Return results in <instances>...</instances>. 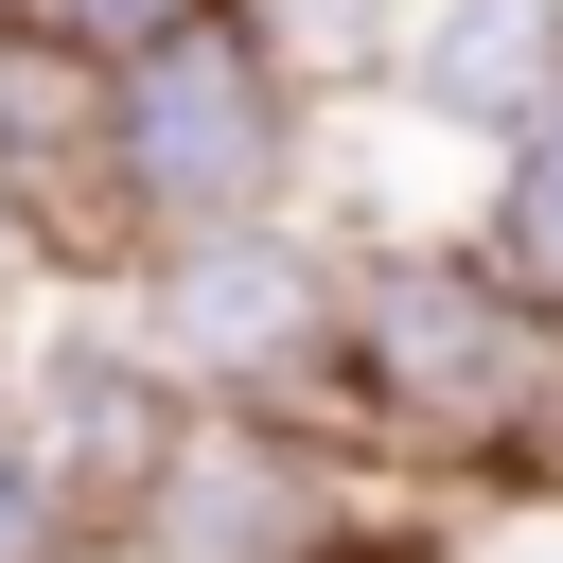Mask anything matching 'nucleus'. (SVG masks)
I'll use <instances>...</instances> for the list:
<instances>
[{"label":"nucleus","instance_id":"20e7f679","mask_svg":"<svg viewBox=\"0 0 563 563\" xmlns=\"http://www.w3.org/2000/svg\"><path fill=\"white\" fill-rule=\"evenodd\" d=\"M0 211L53 246V282H123L141 264V194H123V70L53 18L0 0Z\"/></svg>","mask_w":563,"mask_h":563},{"label":"nucleus","instance_id":"1a4fd4ad","mask_svg":"<svg viewBox=\"0 0 563 563\" xmlns=\"http://www.w3.org/2000/svg\"><path fill=\"white\" fill-rule=\"evenodd\" d=\"M18 18H53V35H88V53L123 70V53H158V35H194V18H229V0H18Z\"/></svg>","mask_w":563,"mask_h":563},{"label":"nucleus","instance_id":"9d476101","mask_svg":"<svg viewBox=\"0 0 563 563\" xmlns=\"http://www.w3.org/2000/svg\"><path fill=\"white\" fill-rule=\"evenodd\" d=\"M35 299H53V246H35V229H18V211H0V334H18V317H35Z\"/></svg>","mask_w":563,"mask_h":563},{"label":"nucleus","instance_id":"9b49d317","mask_svg":"<svg viewBox=\"0 0 563 563\" xmlns=\"http://www.w3.org/2000/svg\"><path fill=\"white\" fill-rule=\"evenodd\" d=\"M334 563H440V528L405 510V528H369V545H334Z\"/></svg>","mask_w":563,"mask_h":563},{"label":"nucleus","instance_id":"39448f33","mask_svg":"<svg viewBox=\"0 0 563 563\" xmlns=\"http://www.w3.org/2000/svg\"><path fill=\"white\" fill-rule=\"evenodd\" d=\"M0 387H18V422L53 440V475L88 493V528H123V493L158 475V440H176V369H158V334H141V299L123 282H53L18 334H0Z\"/></svg>","mask_w":563,"mask_h":563},{"label":"nucleus","instance_id":"f8f14e48","mask_svg":"<svg viewBox=\"0 0 563 563\" xmlns=\"http://www.w3.org/2000/svg\"><path fill=\"white\" fill-rule=\"evenodd\" d=\"M70 563H123V545H70Z\"/></svg>","mask_w":563,"mask_h":563},{"label":"nucleus","instance_id":"f03ea898","mask_svg":"<svg viewBox=\"0 0 563 563\" xmlns=\"http://www.w3.org/2000/svg\"><path fill=\"white\" fill-rule=\"evenodd\" d=\"M123 194H141V246L246 229V211L317 194V88L282 70V35L246 0L158 35V53H123Z\"/></svg>","mask_w":563,"mask_h":563},{"label":"nucleus","instance_id":"7ed1b4c3","mask_svg":"<svg viewBox=\"0 0 563 563\" xmlns=\"http://www.w3.org/2000/svg\"><path fill=\"white\" fill-rule=\"evenodd\" d=\"M141 334L176 387L211 405H334V334H352V229L317 211H246V229H176L123 264Z\"/></svg>","mask_w":563,"mask_h":563},{"label":"nucleus","instance_id":"423d86ee","mask_svg":"<svg viewBox=\"0 0 563 563\" xmlns=\"http://www.w3.org/2000/svg\"><path fill=\"white\" fill-rule=\"evenodd\" d=\"M387 106L493 158L510 123L563 106V0H405L387 18Z\"/></svg>","mask_w":563,"mask_h":563},{"label":"nucleus","instance_id":"f257e3e1","mask_svg":"<svg viewBox=\"0 0 563 563\" xmlns=\"http://www.w3.org/2000/svg\"><path fill=\"white\" fill-rule=\"evenodd\" d=\"M422 493L352 440V405H176V440H158V475L123 493V563H334V545H369V528H405Z\"/></svg>","mask_w":563,"mask_h":563},{"label":"nucleus","instance_id":"0eeeda50","mask_svg":"<svg viewBox=\"0 0 563 563\" xmlns=\"http://www.w3.org/2000/svg\"><path fill=\"white\" fill-rule=\"evenodd\" d=\"M457 229H475L528 299H563V106H545V123H510V141L475 158V211H457Z\"/></svg>","mask_w":563,"mask_h":563},{"label":"nucleus","instance_id":"6e6552de","mask_svg":"<svg viewBox=\"0 0 563 563\" xmlns=\"http://www.w3.org/2000/svg\"><path fill=\"white\" fill-rule=\"evenodd\" d=\"M70 545H106V528H88V493L53 475V440H35L18 387H0V563H70Z\"/></svg>","mask_w":563,"mask_h":563}]
</instances>
